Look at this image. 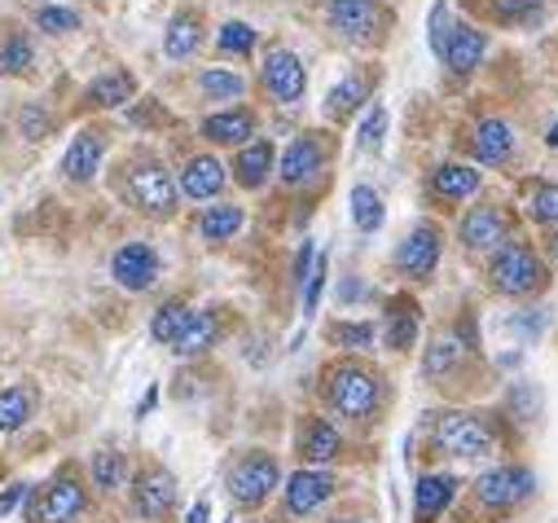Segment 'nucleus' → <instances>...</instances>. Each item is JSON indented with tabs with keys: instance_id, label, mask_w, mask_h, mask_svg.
Wrapping results in <instances>:
<instances>
[{
	"instance_id": "1",
	"label": "nucleus",
	"mask_w": 558,
	"mask_h": 523,
	"mask_svg": "<svg viewBox=\"0 0 558 523\" xmlns=\"http://www.w3.org/2000/svg\"><path fill=\"white\" fill-rule=\"evenodd\" d=\"M326 405L348 418V423H369L378 414V401H383V382L369 365L361 361H339L326 369Z\"/></svg>"
},
{
	"instance_id": "2",
	"label": "nucleus",
	"mask_w": 558,
	"mask_h": 523,
	"mask_svg": "<svg viewBox=\"0 0 558 523\" xmlns=\"http://www.w3.org/2000/svg\"><path fill=\"white\" fill-rule=\"evenodd\" d=\"M436 449L449 458H488L497 449V427L484 414L449 410L436 418Z\"/></svg>"
},
{
	"instance_id": "3",
	"label": "nucleus",
	"mask_w": 558,
	"mask_h": 523,
	"mask_svg": "<svg viewBox=\"0 0 558 523\" xmlns=\"http://www.w3.org/2000/svg\"><path fill=\"white\" fill-rule=\"evenodd\" d=\"M225 484H229L233 506L255 510V506H264V501L277 492V484H282V466H277L272 453L251 449V453H242V458L229 466V479H225Z\"/></svg>"
},
{
	"instance_id": "4",
	"label": "nucleus",
	"mask_w": 558,
	"mask_h": 523,
	"mask_svg": "<svg viewBox=\"0 0 558 523\" xmlns=\"http://www.w3.org/2000/svg\"><path fill=\"white\" fill-rule=\"evenodd\" d=\"M488 278H493V287L501 295H514V300L519 295H536L545 287V269H541V259H536V251L527 242L497 246L493 265H488Z\"/></svg>"
},
{
	"instance_id": "5",
	"label": "nucleus",
	"mask_w": 558,
	"mask_h": 523,
	"mask_svg": "<svg viewBox=\"0 0 558 523\" xmlns=\"http://www.w3.org/2000/svg\"><path fill=\"white\" fill-rule=\"evenodd\" d=\"M123 194H128L132 207H142L146 216H172V211H177V198H181L172 172L159 168V163H136V168L128 172Z\"/></svg>"
},
{
	"instance_id": "6",
	"label": "nucleus",
	"mask_w": 558,
	"mask_h": 523,
	"mask_svg": "<svg viewBox=\"0 0 558 523\" xmlns=\"http://www.w3.org/2000/svg\"><path fill=\"white\" fill-rule=\"evenodd\" d=\"M84 510H88L84 484L75 479V471H62V475H53V479L36 492V501H32V523H75Z\"/></svg>"
},
{
	"instance_id": "7",
	"label": "nucleus",
	"mask_w": 558,
	"mask_h": 523,
	"mask_svg": "<svg viewBox=\"0 0 558 523\" xmlns=\"http://www.w3.org/2000/svg\"><path fill=\"white\" fill-rule=\"evenodd\" d=\"M536 488V475L527 466H493L475 479V501L484 510H514Z\"/></svg>"
},
{
	"instance_id": "8",
	"label": "nucleus",
	"mask_w": 558,
	"mask_h": 523,
	"mask_svg": "<svg viewBox=\"0 0 558 523\" xmlns=\"http://www.w3.org/2000/svg\"><path fill=\"white\" fill-rule=\"evenodd\" d=\"M326 23L335 36L352 40V45H374L383 32V10L374 0H326Z\"/></svg>"
},
{
	"instance_id": "9",
	"label": "nucleus",
	"mask_w": 558,
	"mask_h": 523,
	"mask_svg": "<svg viewBox=\"0 0 558 523\" xmlns=\"http://www.w3.org/2000/svg\"><path fill=\"white\" fill-rule=\"evenodd\" d=\"M172 506H177V479H172V471H163V466L136 471V479H132V510L136 514H142L146 523H159V519L172 514Z\"/></svg>"
},
{
	"instance_id": "10",
	"label": "nucleus",
	"mask_w": 558,
	"mask_h": 523,
	"mask_svg": "<svg viewBox=\"0 0 558 523\" xmlns=\"http://www.w3.org/2000/svg\"><path fill=\"white\" fill-rule=\"evenodd\" d=\"M335 475L330 471H322V466H304V471H295L291 479H287V488H282V501H287V514H295V519H308L313 510H322L330 497H335Z\"/></svg>"
},
{
	"instance_id": "11",
	"label": "nucleus",
	"mask_w": 558,
	"mask_h": 523,
	"mask_svg": "<svg viewBox=\"0 0 558 523\" xmlns=\"http://www.w3.org/2000/svg\"><path fill=\"white\" fill-rule=\"evenodd\" d=\"M110 273L123 291H150L159 282V251L150 242H128L114 251Z\"/></svg>"
},
{
	"instance_id": "12",
	"label": "nucleus",
	"mask_w": 558,
	"mask_h": 523,
	"mask_svg": "<svg viewBox=\"0 0 558 523\" xmlns=\"http://www.w3.org/2000/svg\"><path fill=\"white\" fill-rule=\"evenodd\" d=\"M264 88L272 101H282V106H295L308 88V75H304V62L291 53V49H268L264 58Z\"/></svg>"
},
{
	"instance_id": "13",
	"label": "nucleus",
	"mask_w": 558,
	"mask_h": 523,
	"mask_svg": "<svg viewBox=\"0 0 558 523\" xmlns=\"http://www.w3.org/2000/svg\"><path fill=\"white\" fill-rule=\"evenodd\" d=\"M440 265V229L436 224H417L400 246H396V269L409 278H432Z\"/></svg>"
},
{
	"instance_id": "14",
	"label": "nucleus",
	"mask_w": 558,
	"mask_h": 523,
	"mask_svg": "<svg viewBox=\"0 0 558 523\" xmlns=\"http://www.w3.org/2000/svg\"><path fill=\"white\" fill-rule=\"evenodd\" d=\"M458 497V475H417L413 484V523H436Z\"/></svg>"
},
{
	"instance_id": "15",
	"label": "nucleus",
	"mask_w": 558,
	"mask_h": 523,
	"mask_svg": "<svg viewBox=\"0 0 558 523\" xmlns=\"http://www.w3.org/2000/svg\"><path fill=\"white\" fill-rule=\"evenodd\" d=\"M295 445H300V458L308 466H326V462H335L343 453V431L330 418H304Z\"/></svg>"
},
{
	"instance_id": "16",
	"label": "nucleus",
	"mask_w": 558,
	"mask_h": 523,
	"mask_svg": "<svg viewBox=\"0 0 558 523\" xmlns=\"http://www.w3.org/2000/svg\"><path fill=\"white\" fill-rule=\"evenodd\" d=\"M458 238H462L466 251H497L506 242V216L497 207H475V211L462 216Z\"/></svg>"
},
{
	"instance_id": "17",
	"label": "nucleus",
	"mask_w": 558,
	"mask_h": 523,
	"mask_svg": "<svg viewBox=\"0 0 558 523\" xmlns=\"http://www.w3.org/2000/svg\"><path fill=\"white\" fill-rule=\"evenodd\" d=\"M466 356H471V339H466L462 330H445V335L432 339V348H427V356H423V374H427L432 382H440V378L458 374Z\"/></svg>"
},
{
	"instance_id": "18",
	"label": "nucleus",
	"mask_w": 558,
	"mask_h": 523,
	"mask_svg": "<svg viewBox=\"0 0 558 523\" xmlns=\"http://www.w3.org/2000/svg\"><path fill=\"white\" fill-rule=\"evenodd\" d=\"M101 155H106V137L97 133V127H84V133H75V142H71V150H66V159H62L66 181L88 185V181L97 177V168H101Z\"/></svg>"
},
{
	"instance_id": "19",
	"label": "nucleus",
	"mask_w": 558,
	"mask_h": 523,
	"mask_svg": "<svg viewBox=\"0 0 558 523\" xmlns=\"http://www.w3.org/2000/svg\"><path fill=\"white\" fill-rule=\"evenodd\" d=\"M185 198H194V203H207V198H216L220 190H225V163L216 159V155H194L185 168H181V185H177Z\"/></svg>"
},
{
	"instance_id": "20",
	"label": "nucleus",
	"mask_w": 558,
	"mask_h": 523,
	"mask_svg": "<svg viewBox=\"0 0 558 523\" xmlns=\"http://www.w3.org/2000/svg\"><path fill=\"white\" fill-rule=\"evenodd\" d=\"M510 150H514V133H510L506 119H484L475 133H471V155H475V163H484V168L506 163Z\"/></svg>"
},
{
	"instance_id": "21",
	"label": "nucleus",
	"mask_w": 558,
	"mask_h": 523,
	"mask_svg": "<svg viewBox=\"0 0 558 523\" xmlns=\"http://www.w3.org/2000/svg\"><path fill=\"white\" fill-rule=\"evenodd\" d=\"M203 137L216 146H246L255 137V114L251 110H216L203 119Z\"/></svg>"
},
{
	"instance_id": "22",
	"label": "nucleus",
	"mask_w": 558,
	"mask_h": 523,
	"mask_svg": "<svg viewBox=\"0 0 558 523\" xmlns=\"http://www.w3.org/2000/svg\"><path fill=\"white\" fill-rule=\"evenodd\" d=\"M322 142L317 137H295L282 155V163H277V172H282V185H304L322 172Z\"/></svg>"
},
{
	"instance_id": "23",
	"label": "nucleus",
	"mask_w": 558,
	"mask_h": 523,
	"mask_svg": "<svg viewBox=\"0 0 558 523\" xmlns=\"http://www.w3.org/2000/svg\"><path fill=\"white\" fill-rule=\"evenodd\" d=\"M484 49H488V36H484L480 27H471V23H453V36H449L445 62H449V71H453V75H471V71L480 66Z\"/></svg>"
},
{
	"instance_id": "24",
	"label": "nucleus",
	"mask_w": 558,
	"mask_h": 523,
	"mask_svg": "<svg viewBox=\"0 0 558 523\" xmlns=\"http://www.w3.org/2000/svg\"><path fill=\"white\" fill-rule=\"evenodd\" d=\"M198 40H203V19H198L194 10H181V14L168 23V32H163V53H168L172 62H181V58H190V53L198 49Z\"/></svg>"
},
{
	"instance_id": "25",
	"label": "nucleus",
	"mask_w": 558,
	"mask_h": 523,
	"mask_svg": "<svg viewBox=\"0 0 558 523\" xmlns=\"http://www.w3.org/2000/svg\"><path fill=\"white\" fill-rule=\"evenodd\" d=\"M268 172H272V142H246V146L238 150V163H233L238 185L259 190V185L268 181Z\"/></svg>"
},
{
	"instance_id": "26",
	"label": "nucleus",
	"mask_w": 558,
	"mask_h": 523,
	"mask_svg": "<svg viewBox=\"0 0 558 523\" xmlns=\"http://www.w3.org/2000/svg\"><path fill=\"white\" fill-rule=\"evenodd\" d=\"M391 352H409L417 339V304L413 300H391L387 304V330H383Z\"/></svg>"
},
{
	"instance_id": "27",
	"label": "nucleus",
	"mask_w": 558,
	"mask_h": 523,
	"mask_svg": "<svg viewBox=\"0 0 558 523\" xmlns=\"http://www.w3.org/2000/svg\"><path fill=\"white\" fill-rule=\"evenodd\" d=\"M132 93H136V80H132L128 71H106V75H97V80L88 84L84 101H88V106H101V110H114V106L132 101Z\"/></svg>"
},
{
	"instance_id": "28",
	"label": "nucleus",
	"mask_w": 558,
	"mask_h": 523,
	"mask_svg": "<svg viewBox=\"0 0 558 523\" xmlns=\"http://www.w3.org/2000/svg\"><path fill=\"white\" fill-rule=\"evenodd\" d=\"M432 190L440 198H449V203H462V198H471L480 190V172L475 168H462V163H440L432 172Z\"/></svg>"
},
{
	"instance_id": "29",
	"label": "nucleus",
	"mask_w": 558,
	"mask_h": 523,
	"mask_svg": "<svg viewBox=\"0 0 558 523\" xmlns=\"http://www.w3.org/2000/svg\"><path fill=\"white\" fill-rule=\"evenodd\" d=\"M216 335H220V326H216L211 313H190V321H185L181 339L172 343V352H177V356H203V352L216 343Z\"/></svg>"
},
{
	"instance_id": "30",
	"label": "nucleus",
	"mask_w": 558,
	"mask_h": 523,
	"mask_svg": "<svg viewBox=\"0 0 558 523\" xmlns=\"http://www.w3.org/2000/svg\"><path fill=\"white\" fill-rule=\"evenodd\" d=\"M242 224H246V211H242V207H233V203H220V207H207V211H203L198 233H203L207 242H229Z\"/></svg>"
},
{
	"instance_id": "31",
	"label": "nucleus",
	"mask_w": 558,
	"mask_h": 523,
	"mask_svg": "<svg viewBox=\"0 0 558 523\" xmlns=\"http://www.w3.org/2000/svg\"><path fill=\"white\" fill-rule=\"evenodd\" d=\"M32 410H36V397L27 387H5L0 391V431H19L32 423Z\"/></svg>"
},
{
	"instance_id": "32",
	"label": "nucleus",
	"mask_w": 558,
	"mask_h": 523,
	"mask_svg": "<svg viewBox=\"0 0 558 523\" xmlns=\"http://www.w3.org/2000/svg\"><path fill=\"white\" fill-rule=\"evenodd\" d=\"M365 97H369V84H365L361 75H348L343 84H335V88H330V97H326V114L343 123L348 114H356V110H361V101H365Z\"/></svg>"
},
{
	"instance_id": "33",
	"label": "nucleus",
	"mask_w": 558,
	"mask_h": 523,
	"mask_svg": "<svg viewBox=\"0 0 558 523\" xmlns=\"http://www.w3.org/2000/svg\"><path fill=\"white\" fill-rule=\"evenodd\" d=\"M93 488L97 492H119L123 484H128V458L123 453H114V449H101V453H93Z\"/></svg>"
},
{
	"instance_id": "34",
	"label": "nucleus",
	"mask_w": 558,
	"mask_h": 523,
	"mask_svg": "<svg viewBox=\"0 0 558 523\" xmlns=\"http://www.w3.org/2000/svg\"><path fill=\"white\" fill-rule=\"evenodd\" d=\"M198 88H203V97H211V101H238V97L246 93V80H242L238 71L207 66V71L198 75Z\"/></svg>"
},
{
	"instance_id": "35",
	"label": "nucleus",
	"mask_w": 558,
	"mask_h": 523,
	"mask_svg": "<svg viewBox=\"0 0 558 523\" xmlns=\"http://www.w3.org/2000/svg\"><path fill=\"white\" fill-rule=\"evenodd\" d=\"M352 220H356L361 233H378V229H383L387 211H383V198H378L369 185H356V190H352Z\"/></svg>"
},
{
	"instance_id": "36",
	"label": "nucleus",
	"mask_w": 558,
	"mask_h": 523,
	"mask_svg": "<svg viewBox=\"0 0 558 523\" xmlns=\"http://www.w3.org/2000/svg\"><path fill=\"white\" fill-rule=\"evenodd\" d=\"M36 66V45L32 36H10L0 45V75H27Z\"/></svg>"
},
{
	"instance_id": "37",
	"label": "nucleus",
	"mask_w": 558,
	"mask_h": 523,
	"mask_svg": "<svg viewBox=\"0 0 558 523\" xmlns=\"http://www.w3.org/2000/svg\"><path fill=\"white\" fill-rule=\"evenodd\" d=\"M185 321H190V308L181 304V300H168L159 313H155V321H150V335L159 339V343H177L181 339V330H185Z\"/></svg>"
},
{
	"instance_id": "38",
	"label": "nucleus",
	"mask_w": 558,
	"mask_h": 523,
	"mask_svg": "<svg viewBox=\"0 0 558 523\" xmlns=\"http://www.w3.org/2000/svg\"><path fill=\"white\" fill-rule=\"evenodd\" d=\"M36 27L45 36H71V32H80V14L66 10V5H40L36 10Z\"/></svg>"
},
{
	"instance_id": "39",
	"label": "nucleus",
	"mask_w": 558,
	"mask_h": 523,
	"mask_svg": "<svg viewBox=\"0 0 558 523\" xmlns=\"http://www.w3.org/2000/svg\"><path fill=\"white\" fill-rule=\"evenodd\" d=\"M216 45H220V53L246 58V53L255 49V32H251L246 23H225V27H220V36H216Z\"/></svg>"
},
{
	"instance_id": "40",
	"label": "nucleus",
	"mask_w": 558,
	"mask_h": 523,
	"mask_svg": "<svg viewBox=\"0 0 558 523\" xmlns=\"http://www.w3.org/2000/svg\"><path fill=\"white\" fill-rule=\"evenodd\" d=\"M493 19L497 23H536L541 0H493Z\"/></svg>"
},
{
	"instance_id": "41",
	"label": "nucleus",
	"mask_w": 558,
	"mask_h": 523,
	"mask_svg": "<svg viewBox=\"0 0 558 523\" xmlns=\"http://www.w3.org/2000/svg\"><path fill=\"white\" fill-rule=\"evenodd\" d=\"M449 36H453V14H449V5H436L432 19H427V40H432V53H436L440 62H445Z\"/></svg>"
},
{
	"instance_id": "42",
	"label": "nucleus",
	"mask_w": 558,
	"mask_h": 523,
	"mask_svg": "<svg viewBox=\"0 0 558 523\" xmlns=\"http://www.w3.org/2000/svg\"><path fill=\"white\" fill-rule=\"evenodd\" d=\"M330 339H335L339 348L361 352V348H369V343H374V326H369V321H339V326L330 330Z\"/></svg>"
},
{
	"instance_id": "43",
	"label": "nucleus",
	"mask_w": 558,
	"mask_h": 523,
	"mask_svg": "<svg viewBox=\"0 0 558 523\" xmlns=\"http://www.w3.org/2000/svg\"><path fill=\"white\" fill-rule=\"evenodd\" d=\"M383 133H387V110H383V106H374V110L365 114V123H361L356 146H361V150H378V146H383Z\"/></svg>"
},
{
	"instance_id": "44",
	"label": "nucleus",
	"mask_w": 558,
	"mask_h": 523,
	"mask_svg": "<svg viewBox=\"0 0 558 523\" xmlns=\"http://www.w3.org/2000/svg\"><path fill=\"white\" fill-rule=\"evenodd\" d=\"M532 220L558 229V185H541L536 198H532Z\"/></svg>"
},
{
	"instance_id": "45",
	"label": "nucleus",
	"mask_w": 558,
	"mask_h": 523,
	"mask_svg": "<svg viewBox=\"0 0 558 523\" xmlns=\"http://www.w3.org/2000/svg\"><path fill=\"white\" fill-rule=\"evenodd\" d=\"M19 127H23V137H27V142H45V137H49V127H53V119H49L40 106H27L23 119H19Z\"/></svg>"
},
{
	"instance_id": "46",
	"label": "nucleus",
	"mask_w": 558,
	"mask_h": 523,
	"mask_svg": "<svg viewBox=\"0 0 558 523\" xmlns=\"http://www.w3.org/2000/svg\"><path fill=\"white\" fill-rule=\"evenodd\" d=\"M27 497H32V484H23V479H19V484H10L5 492H0V519H10Z\"/></svg>"
},
{
	"instance_id": "47",
	"label": "nucleus",
	"mask_w": 558,
	"mask_h": 523,
	"mask_svg": "<svg viewBox=\"0 0 558 523\" xmlns=\"http://www.w3.org/2000/svg\"><path fill=\"white\" fill-rule=\"evenodd\" d=\"M322 287H326V259L317 255V265H313V273H308V291H304V308H308V313L317 308V300H322Z\"/></svg>"
},
{
	"instance_id": "48",
	"label": "nucleus",
	"mask_w": 558,
	"mask_h": 523,
	"mask_svg": "<svg viewBox=\"0 0 558 523\" xmlns=\"http://www.w3.org/2000/svg\"><path fill=\"white\" fill-rule=\"evenodd\" d=\"M510 410H514L519 418H532V414H536V387H514V391H510Z\"/></svg>"
},
{
	"instance_id": "49",
	"label": "nucleus",
	"mask_w": 558,
	"mask_h": 523,
	"mask_svg": "<svg viewBox=\"0 0 558 523\" xmlns=\"http://www.w3.org/2000/svg\"><path fill=\"white\" fill-rule=\"evenodd\" d=\"M185 523H211V501H194L190 514H185Z\"/></svg>"
},
{
	"instance_id": "50",
	"label": "nucleus",
	"mask_w": 558,
	"mask_h": 523,
	"mask_svg": "<svg viewBox=\"0 0 558 523\" xmlns=\"http://www.w3.org/2000/svg\"><path fill=\"white\" fill-rule=\"evenodd\" d=\"M155 401H159V387H150V391H146V397H142V405H136V414H142V418H146V414L155 410Z\"/></svg>"
},
{
	"instance_id": "51",
	"label": "nucleus",
	"mask_w": 558,
	"mask_h": 523,
	"mask_svg": "<svg viewBox=\"0 0 558 523\" xmlns=\"http://www.w3.org/2000/svg\"><path fill=\"white\" fill-rule=\"evenodd\" d=\"M549 259H554V269H558V233L549 238Z\"/></svg>"
},
{
	"instance_id": "52",
	"label": "nucleus",
	"mask_w": 558,
	"mask_h": 523,
	"mask_svg": "<svg viewBox=\"0 0 558 523\" xmlns=\"http://www.w3.org/2000/svg\"><path fill=\"white\" fill-rule=\"evenodd\" d=\"M545 142H549V146H558V123L549 127V137H545Z\"/></svg>"
},
{
	"instance_id": "53",
	"label": "nucleus",
	"mask_w": 558,
	"mask_h": 523,
	"mask_svg": "<svg viewBox=\"0 0 558 523\" xmlns=\"http://www.w3.org/2000/svg\"><path fill=\"white\" fill-rule=\"evenodd\" d=\"M330 523H365V519H330Z\"/></svg>"
},
{
	"instance_id": "54",
	"label": "nucleus",
	"mask_w": 558,
	"mask_h": 523,
	"mask_svg": "<svg viewBox=\"0 0 558 523\" xmlns=\"http://www.w3.org/2000/svg\"><path fill=\"white\" fill-rule=\"evenodd\" d=\"M255 523H277V519H255Z\"/></svg>"
}]
</instances>
